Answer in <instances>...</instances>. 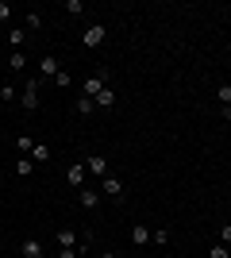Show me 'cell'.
Segmentation results:
<instances>
[{
	"instance_id": "1",
	"label": "cell",
	"mask_w": 231,
	"mask_h": 258,
	"mask_svg": "<svg viewBox=\"0 0 231 258\" xmlns=\"http://www.w3.org/2000/svg\"><path fill=\"white\" fill-rule=\"evenodd\" d=\"M100 197H112L116 205H123V197H127V185H123L116 173H108V177H100Z\"/></svg>"
},
{
	"instance_id": "2",
	"label": "cell",
	"mask_w": 231,
	"mask_h": 258,
	"mask_svg": "<svg viewBox=\"0 0 231 258\" xmlns=\"http://www.w3.org/2000/svg\"><path fill=\"white\" fill-rule=\"evenodd\" d=\"M100 89H108V70L100 66V70H93V74L85 77V89H81V97H97Z\"/></svg>"
},
{
	"instance_id": "3",
	"label": "cell",
	"mask_w": 231,
	"mask_h": 258,
	"mask_svg": "<svg viewBox=\"0 0 231 258\" xmlns=\"http://www.w3.org/2000/svg\"><path fill=\"white\" fill-rule=\"evenodd\" d=\"M20 104H23V112H35V108H39V77H27V81H23Z\"/></svg>"
},
{
	"instance_id": "4",
	"label": "cell",
	"mask_w": 231,
	"mask_h": 258,
	"mask_svg": "<svg viewBox=\"0 0 231 258\" xmlns=\"http://www.w3.org/2000/svg\"><path fill=\"white\" fill-rule=\"evenodd\" d=\"M85 170L93 173V177H108L112 166H108V158H104V154H85Z\"/></svg>"
},
{
	"instance_id": "5",
	"label": "cell",
	"mask_w": 231,
	"mask_h": 258,
	"mask_svg": "<svg viewBox=\"0 0 231 258\" xmlns=\"http://www.w3.org/2000/svg\"><path fill=\"white\" fill-rule=\"evenodd\" d=\"M77 205L85 208V212H97V208H100V189H89V185H85V189H77Z\"/></svg>"
},
{
	"instance_id": "6",
	"label": "cell",
	"mask_w": 231,
	"mask_h": 258,
	"mask_svg": "<svg viewBox=\"0 0 231 258\" xmlns=\"http://www.w3.org/2000/svg\"><path fill=\"white\" fill-rule=\"evenodd\" d=\"M104 39H108V27H104V23H93V27L85 31V39H81V43H85L89 50H97V46L104 43Z\"/></svg>"
},
{
	"instance_id": "7",
	"label": "cell",
	"mask_w": 231,
	"mask_h": 258,
	"mask_svg": "<svg viewBox=\"0 0 231 258\" xmlns=\"http://www.w3.org/2000/svg\"><path fill=\"white\" fill-rule=\"evenodd\" d=\"M85 162H77V166H66V185L69 189H85Z\"/></svg>"
},
{
	"instance_id": "8",
	"label": "cell",
	"mask_w": 231,
	"mask_h": 258,
	"mask_svg": "<svg viewBox=\"0 0 231 258\" xmlns=\"http://www.w3.org/2000/svg\"><path fill=\"white\" fill-rule=\"evenodd\" d=\"M54 243H58V247H77V243H81V231H73V227H58Z\"/></svg>"
},
{
	"instance_id": "9",
	"label": "cell",
	"mask_w": 231,
	"mask_h": 258,
	"mask_svg": "<svg viewBox=\"0 0 231 258\" xmlns=\"http://www.w3.org/2000/svg\"><path fill=\"white\" fill-rule=\"evenodd\" d=\"M39 74H43V77H50V81H54V77L62 74V66H58V58H54V54H43V58H39Z\"/></svg>"
},
{
	"instance_id": "10",
	"label": "cell",
	"mask_w": 231,
	"mask_h": 258,
	"mask_svg": "<svg viewBox=\"0 0 231 258\" xmlns=\"http://www.w3.org/2000/svg\"><path fill=\"white\" fill-rule=\"evenodd\" d=\"M216 100H220V112H223V119H231V81H223V85L216 89Z\"/></svg>"
},
{
	"instance_id": "11",
	"label": "cell",
	"mask_w": 231,
	"mask_h": 258,
	"mask_svg": "<svg viewBox=\"0 0 231 258\" xmlns=\"http://www.w3.org/2000/svg\"><path fill=\"white\" fill-rule=\"evenodd\" d=\"M146 243H150V227H146V224H135L131 227V247H146Z\"/></svg>"
},
{
	"instance_id": "12",
	"label": "cell",
	"mask_w": 231,
	"mask_h": 258,
	"mask_svg": "<svg viewBox=\"0 0 231 258\" xmlns=\"http://www.w3.org/2000/svg\"><path fill=\"white\" fill-rule=\"evenodd\" d=\"M12 170H16V177H31V173H35V162L27 158V154H20V158H16V166H12Z\"/></svg>"
},
{
	"instance_id": "13",
	"label": "cell",
	"mask_w": 231,
	"mask_h": 258,
	"mask_svg": "<svg viewBox=\"0 0 231 258\" xmlns=\"http://www.w3.org/2000/svg\"><path fill=\"white\" fill-rule=\"evenodd\" d=\"M8 70H12V74L27 70V50H12V58H8Z\"/></svg>"
},
{
	"instance_id": "14",
	"label": "cell",
	"mask_w": 231,
	"mask_h": 258,
	"mask_svg": "<svg viewBox=\"0 0 231 258\" xmlns=\"http://www.w3.org/2000/svg\"><path fill=\"white\" fill-rule=\"evenodd\" d=\"M73 112H77V116H93V112H97V100H93V97H77Z\"/></svg>"
},
{
	"instance_id": "15",
	"label": "cell",
	"mask_w": 231,
	"mask_h": 258,
	"mask_svg": "<svg viewBox=\"0 0 231 258\" xmlns=\"http://www.w3.org/2000/svg\"><path fill=\"white\" fill-rule=\"evenodd\" d=\"M31 162H35V166H46V162H50V147H46V143H35Z\"/></svg>"
},
{
	"instance_id": "16",
	"label": "cell",
	"mask_w": 231,
	"mask_h": 258,
	"mask_svg": "<svg viewBox=\"0 0 231 258\" xmlns=\"http://www.w3.org/2000/svg\"><path fill=\"white\" fill-rule=\"evenodd\" d=\"M93 100H97V108H112V104H116V89H112V85H108V89H100Z\"/></svg>"
},
{
	"instance_id": "17",
	"label": "cell",
	"mask_w": 231,
	"mask_h": 258,
	"mask_svg": "<svg viewBox=\"0 0 231 258\" xmlns=\"http://www.w3.org/2000/svg\"><path fill=\"white\" fill-rule=\"evenodd\" d=\"M23 258H43V243L39 239H23Z\"/></svg>"
},
{
	"instance_id": "18",
	"label": "cell",
	"mask_w": 231,
	"mask_h": 258,
	"mask_svg": "<svg viewBox=\"0 0 231 258\" xmlns=\"http://www.w3.org/2000/svg\"><path fill=\"white\" fill-rule=\"evenodd\" d=\"M16 151L31 158V151H35V139H31V135H16Z\"/></svg>"
},
{
	"instance_id": "19",
	"label": "cell",
	"mask_w": 231,
	"mask_h": 258,
	"mask_svg": "<svg viewBox=\"0 0 231 258\" xmlns=\"http://www.w3.org/2000/svg\"><path fill=\"white\" fill-rule=\"evenodd\" d=\"M16 100H20L16 85H0V104H16Z\"/></svg>"
},
{
	"instance_id": "20",
	"label": "cell",
	"mask_w": 231,
	"mask_h": 258,
	"mask_svg": "<svg viewBox=\"0 0 231 258\" xmlns=\"http://www.w3.org/2000/svg\"><path fill=\"white\" fill-rule=\"evenodd\" d=\"M8 43H12V50H23V27H12V31H8Z\"/></svg>"
},
{
	"instance_id": "21",
	"label": "cell",
	"mask_w": 231,
	"mask_h": 258,
	"mask_svg": "<svg viewBox=\"0 0 231 258\" xmlns=\"http://www.w3.org/2000/svg\"><path fill=\"white\" fill-rule=\"evenodd\" d=\"M23 23H27L31 31H43V16H39V12H27V16H23Z\"/></svg>"
},
{
	"instance_id": "22",
	"label": "cell",
	"mask_w": 231,
	"mask_h": 258,
	"mask_svg": "<svg viewBox=\"0 0 231 258\" xmlns=\"http://www.w3.org/2000/svg\"><path fill=\"white\" fill-rule=\"evenodd\" d=\"M150 243L166 247V243H170V231H166V227H154V231H150Z\"/></svg>"
},
{
	"instance_id": "23",
	"label": "cell",
	"mask_w": 231,
	"mask_h": 258,
	"mask_svg": "<svg viewBox=\"0 0 231 258\" xmlns=\"http://www.w3.org/2000/svg\"><path fill=\"white\" fill-rule=\"evenodd\" d=\"M208 258H231V250L223 247V243H212V247H208Z\"/></svg>"
},
{
	"instance_id": "24",
	"label": "cell",
	"mask_w": 231,
	"mask_h": 258,
	"mask_svg": "<svg viewBox=\"0 0 231 258\" xmlns=\"http://www.w3.org/2000/svg\"><path fill=\"white\" fill-rule=\"evenodd\" d=\"M54 85H58V89H69V85H73V74H66V70H62V74L54 77Z\"/></svg>"
},
{
	"instance_id": "25",
	"label": "cell",
	"mask_w": 231,
	"mask_h": 258,
	"mask_svg": "<svg viewBox=\"0 0 231 258\" xmlns=\"http://www.w3.org/2000/svg\"><path fill=\"white\" fill-rule=\"evenodd\" d=\"M66 12H69V16H81V12H85V4H81V0H66Z\"/></svg>"
},
{
	"instance_id": "26",
	"label": "cell",
	"mask_w": 231,
	"mask_h": 258,
	"mask_svg": "<svg viewBox=\"0 0 231 258\" xmlns=\"http://www.w3.org/2000/svg\"><path fill=\"white\" fill-rule=\"evenodd\" d=\"M220 243H223V247H231V224H220Z\"/></svg>"
},
{
	"instance_id": "27",
	"label": "cell",
	"mask_w": 231,
	"mask_h": 258,
	"mask_svg": "<svg viewBox=\"0 0 231 258\" xmlns=\"http://www.w3.org/2000/svg\"><path fill=\"white\" fill-rule=\"evenodd\" d=\"M4 20H12V4H8V0H0V23H4Z\"/></svg>"
},
{
	"instance_id": "28",
	"label": "cell",
	"mask_w": 231,
	"mask_h": 258,
	"mask_svg": "<svg viewBox=\"0 0 231 258\" xmlns=\"http://www.w3.org/2000/svg\"><path fill=\"white\" fill-rule=\"evenodd\" d=\"M58 258H81V254H77V247H58Z\"/></svg>"
},
{
	"instance_id": "29",
	"label": "cell",
	"mask_w": 231,
	"mask_h": 258,
	"mask_svg": "<svg viewBox=\"0 0 231 258\" xmlns=\"http://www.w3.org/2000/svg\"><path fill=\"white\" fill-rule=\"evenodd\" d=\"M97 258H116V254H112V250H100V254Z\"/></svg>"
}]
</instances>
